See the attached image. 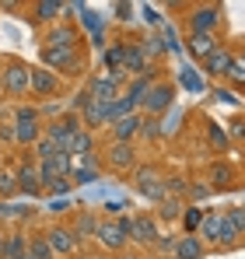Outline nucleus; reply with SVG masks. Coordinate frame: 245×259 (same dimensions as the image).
Here are the masks:
<instances>
[{"label": "nucleus", "mask_w": 245, "mask_h": 259, "mask_svg": "<svg viewBox=\"0 0 245 259\" xmlns=\"http://www.w3.org/2000/svg\"><path fill=\"white\" fill-rule=\"evenodd\" d=\"M28 238H32V235H25V231H11V235H7V242H4L0 259H21V256H28Z\"/></svg>", "instance_id": "nucleus-27"}, {"label": "nucleus", "mask_w": 245, "mask_h": 259, "mask_svg": "<svg viewBox=\"0 0 245 259\" xmlns=\"http://www.w3.org/2000/svg\"><path fill=\"white\" fill-rule=\"evenodd\" d=\"M102 63H105V74H119L123 63H126V42H123V39H116L112 46H105Z\"/></svg>", "instance_id": "nucleus-26"}, {"label": "nucleus", "mask_w": 245, "mask_h": 259, "mask_svg": "<svg viewBox=\"0 0 245 259\" xmlns=\"http://www.w3.org/2000/svg\"><path fill=\"white\" fill-rule=\"evenodd\" d=\"M214 98H217V102H231V91H228V88H217Z\"/></svg>", "instance_id": "nucleus-47"}, {"label": "nucleus", "mask_w": 245, "mask_h": 259, "mask_svg": "<svg viewBox=\"0 0 245 259\" xmlns=\"http://www.w3.org/2000/svg\"><path fill=\"white\" fill-rule=\"evenodd\" d=\"M0 154H4V147H0Z\"/></svg>", "instance_id": "nucleus-51"}, {"label": "nucleus", "mask_w": 245, "mask_h": 259, "mask_svg": "<svg viewBox=\"0 0 245 259\" xmlns=\"http://www.w3.org/2000/svg\"><path fill=\"white\" fill-rule=\"evenodd\" d=\"M81 32L74 25H56L49 35H46V46H60V49H81Z\"/></svg>", "instance_id": "nucleus-20"}, {"label": "nucleus", "mask_w": 245, "mask_h": 259, "mask_svg": "<svg viewBox=\"0 0 245 259\" xmlns=\"http://www.w3.org/2000/svg\"><path fill=\"white\" fill-rule=\"evenodd\" d=\"M140 46H144L147 63H151V60H161V56H165V42L158 39V35H144V39H140Z\"/></svg>", "instance_id": "nucleus-39"}, {"label": "nucleus", "mask_w": 245, "mask_h": 259, "mask_svg": "<svg viewBox=\"0 0 245 259\" xmlns=\"http://www.w3.org/2000/svg\"><path fill=\"white\" fill-rule=\"evenodd\" d=\"M18 147V130H14V123H0V147Z\"/></svg>", "instance_id": "nucleus-43"}, {"label": "nucleus", "mask_w": 245, "mask_h": 259, "mask_svg": "<svg viewBox=\"0 0 245 259\" xmlns=\"http://www.w3.org/2000/svg\"><path fill=\"white\" fill-rule=\"evenodd\" d=\"M224 130H228V137H231V140H245V116H235Z\"/></svg>", "instance_id": "nucleus-45"}, {"label": "nucleus", "mask_w": 245, "mask_h": 259, "mask_svg": "<svg viewBox=\"0 0 245 259\" xmlns=\"http://www.w3.org/2000/svg\"><path fill=\"white\" fill-rule=\"evenodd\" d=\"M42 67L53 74H81L84 49H60V46H42Z\"/></svg>", "instance_id": "nucleus-5"}, {"label": "nucleus", "mask_w": 245, "mask_h": 259, "mask_svg": "<svg viewBox=\"0 0 245 259\" xmlns=\"http://www.w3.org/2000/svg\"><path fill=\"white\" fill-rule=\"evenodd\" d=\"M4 242H7V235H4V228H0V252H4Z\"/></svg>", "instance_id": "nucleus-48"}, {"label": "nucleus", "mask_w": 245, "mask_h": 259, "mask_svg": "<svg viewBox=\"0 0 245 259\" xmlns=\"http://www.w3.org/2000/svg\"><path fill=\"white\" fill-rule=\"evenodd\" d=\"M14 172H18V189H21V196H42L46 189H42V175H39V161L32 158V154H25L18 165H14Z\"/></svg>", "instance_id": "nucleus-9"}, {"label": "nucleus", "mask_w": 245, "mask_h": 259, "mask_svg": "<svg viewBox=\"0 0 245 259\" xmlns=\"http://www.w3.org/2000/svg\"><path fill=\"white\" fill-rule=\"evenodd\" d=\"M14 130H18V147L32 151V147L39 144L42 137H46V126H42V112L35 109V105H25V102H18V105H14Z\"/></svg>", "instance_id": "nucleus-2"}, {"label": "nucleus", "mask_w": 245, "mask_h": 259, "mask_svg": "<svg viewBox=\"0 0 245 259\" xmlns=\"http://www.w3.org/2000/svg\"><path fill=\"white\" fill-rule=\"evenodd\" d=\"M203 217L207 210H200V207H186V214H182V228H186V235H200V228H203Z\"/></svg>", "instance_id": "nucleus-33"}, {"label": "nucleus", "mask_w": 245, "mask_h": 259, "mask_svg": "<svg viewBox=\"0 0 245 259\" xmlns=\"http://www.w3.org/2000/svg\"><path fill=\"white\" fill-rule=\"evenodd\" d=\"M77 130H84L81 116H77V112H63L60 119L46 123V137H49V140H56V144H60V151H67V144H70V137H74Z\"/></svg>", "instance_id": "nucleus-14"}, {"label": "nucleus", "mask_w": 245, "mask_h": 259, "mask_svg": "<svg viewBox=\"0 0 245 259\" xmlns=\"http://www.w3.org/2000/svg\"><path fill=\"white\" fill-rule=\"evenodd\" d=\"M175 245H179V235H161L158 245H154V252H158V256H172V259H175Z\"/></svg>", "instance_id": "nucleus-41"}, {"label": "nucleus", "mask_w": 245, "mask_h": 259, "mask_svg": "<svg viewBox=\"0 0 245 259\" xmlns=\"http://www.w3.org/2000/svg\"><path fill=\"white\" fill-rule=\"evenodd\" d=\"M28 210L25 207H11L7 200H0V221H25Z\"/></svg>", "instance_id": "nucleus-42"}, {"label": "nucleus", "mask_w": 245, "mask_h": 259, "mask_svg": "<svg viewBox=\"0 0 245 259\" xmlns=\"http://www.w3.org/2000/svg\"><path fill=\"white\" fill-rule=\"evenodd\" d=\"M95 242H98L102 249H109V252H123V249L130 245V235H126V228L119 224V217H102Z\"/></svg>", "instance_id": "nucleus-8"}, {"label": "nucleus", "mask_w": 245, "mask_h": 259, "mask_svg": "<svg viewBox=\"0 0 245 259\" xmlns=\"http://www.w3.org/2000/svg\"><path fill=\"white\" fill-rule=\"evenodd\" d=\"M67 154H70V158H88V154H95V133H91V130H77V133L70 137V144H67Z\"/></svg>", "instance_id": "nucleus-25"}, {"label": "nucleus", "mask_w": 245, "mask_h": 259, "mask_svg": "<svg viewBox=\"0 0 245 259\" xmlns=\"http://www.w3.org/2000/svg\"><path fill=\"white\" fill-rule=\"evenodd\" d=\"M186 49L203 63L214 49H221V39H217V35H186Z\"/></svg>", "instance_id": "nucleus-23"}, {"label": "nucleus", "mask_w": 245, "mask_h": 259, "mask_svg": "<svg viewBox=\"0 0 245 259\" xmlns=\"http://www.w3.org/2000/svg\"><path fill=\"white\" fill-rule=\"evenodd\" d=\"M140 123H144V116H140V112H130L126 119H119V123L109 126V137H112L116 144H133V140L140 137Z\"/></svg>", "instance_id": "nucleus-18"}, {"label": "nucleus", "mask_w": 245, "mask_h": 259, "mask_svg": "<svg viewBox=\"0 0 245 259\" xmlns=\"http://www.w3.org/2000/svg\"><path fill=\"white\" fill-rule=\"evenodd\" d=\"M133 189H137L140 200H147V203H161L165 196H168L165 172L158 168V165H137V168H133Z\"/></svg>", "instance_id": "nucleus-3"}, {"label": "nucleus", "mask_w": 245, "mask_h": 259, "mask_svg": "<svg viewBox=\"0 0 245 259\" xmlns=\"http://www.w3.org/2000/svg\"><path fill=\"white\" fill-rule=\"evenodd\" d=\"M207 144H210L217 154H224V151L231 147V137H228V130L221 126V123H207Z\"/></svg>", "instance_id": "nucleus-31"}, {"label": "nucleus", "mask_w": 245, "mask_h": 259, "mask_svg": "<svg viewBox=\"0 0 245 259\" xmlns=\"http://www.w3.org/2000/svg\"><path fill=\"white\" fill-rule=\"evenodd\" d=\"M98 224H102V217L95 214V210H77V214L70 217V231L77 235V242L95 238V235H98Z\"/></svg>", "instance_id": "nucleus-19"}, {"label": "nucleus", "mask_w": 245, "mask_h": 259, "mask_svg": "<svg viewBox=\"0 0 245 259\" xmlns=\"http://www.w3.org/2000/svg\"><path fill=\"white\" fill-rule=\"evenodd\" d=\"M242 193H245V189H242Z\"/></svg>", "instance_id": "nucleus-52"}, {"label": "nucleus", "mask_w": 245, "mask_h": 259, "mask_svg": "<svg viewBox=\"0 0 245 259\" xmlns=\"http://www.w3.org/2000/svg\"><path fill=\"white\" fill-rule=\"evenodd\" d=\"M21 259H32V256H21Z\"/></svg>", "instance_id": "nucleus-50"}, {"label": "nucleus", "mask_w": 245, "mask_h": 259, "mask_svg": "<svg viewBox=\"0 0 245 259\" xmlns=\"http://www.w3.org/2000/svg\"><path fill=\"white\" fill-rule=\"evenodd\" d=\"M28 256L32 259H56V252H53V245L46 242V235H32V238H28Z\"/></svg>", "instance_id": "nucleus-37"}, {"label": "nucleus", "mask_w": 245, "mask_h": 259, "mask_svg": "<svg viewBox=\"0 0 245 259\" xmlns=\"http://www.w3.org/2000/svg\"><path fill=\"white\" fill-rule=\"evenodd\" d=\"M221 224H224V210H207L203 228H200V238H203V245H207V249H214V245H217Z\"/></svg>", "instance_id": "nucleus-24"}, {"label": "nucleus", "mask_w": 245, "mask_h": 259, "mask_svg": "<svg viewBox=\"0 0 245 259\" xmlns=\"http://www.w3.org/2000/svg\"><path fill=\"white\" fill-rule=\"evenodd\" d=\"M56 154H63V151H60V144H56V140H49V137H42L39 144L32 147V158H35V161H53Z\"/></svg>", "instance_id": "nucleus-35"}, {"label": "nucleus", "mask_w": 245, "mask_h": 259, "mask_svg": "<svg viewBox=\"0 0 245 259\" xmlns=\"http://www.w3.org/2000/svg\"><path fill=\"white\" fill-rule=\"evenodd\" d=\"M144 116V112H140ZM165 137V126H161V119L158 116H144V123H140V140L144 144H154V140H161Z\"/></svg>", "instance_id": "nucleus-32"}, {"label": "nucleus", "mask_w": 245, "mask_h": 259, "mask_svg": "<svg viewBox=\"0 0 245 259\" xmlns=\"http://www.w3.org/2000/svg\"><path fill=\"white\" fill-rule=\"evenodd\" d=\"M28 11H32L35 21H56V18L63 14V4H60V0H39V4H32Z\"/></svg>", "instance_id": "nucleus-30"}, {"label": "nucleus", "mask_w": 245, "mask_h": 259, "mask_svg": "<svg viewBox=\"0 0 245 259\" xmlns=\"http://www.w3.org/2000/svg\"><path fill=\"white\" fill-rule=\"evenodd\" d=\"M165 186H168V196H179V200H186V193H189V179L186 175H165Z\"/></svg>", "instance_id": "nucleus-38"}, {"label": "nucleus", "mask_w": 245, "mask_h": 259, "mask_svg": "<svg viewBox=\"0 0 245 259\" xmlns=\"http://www.w3.org/2000/svg\"><path fill=\"white\" fill-rule=\"evenodd\" d=\"M186 207H189V203H186V200H179V196H165L161 203H158V221H172V224H175V221H182V214H186Z\"/></svg>", "instance_id": "nucleus-29"}, {"label": "nucleus", "mask_w": 245, "mask_h": 259, "mask_svg": "<svg viewBox=\"0 0 245 259\" xmlns=\"http://www.w3.org/2000/svg\"><path fill=\"white\" fill-rule=\"evenodd\" d=\"M210 249L203 245L200 235H179V245H175V259H203Z\"/></svg>", "instance_id": "nucleus-22"}, {"label": "nucleus", "mask_w": 245, "mask_h": 259, "mask_svg": "<svg viewBox=\"0 0 245 259\" xmlns=\"http://www.w3.org/2000/svg\"><path fill=\"white\" fill-rule=\"evenodd\" d=\"M221 4H196L186 14V35H217Z\"/></svg>", "instance_id": "nucleus-6"}, {"label": "nucleus", "mask_w": 245, "mask_h": 259, "mask_svg": "<svg viewBox=\"0 0 245 259\" xmlns=\"http://www.w3.org/2000/svg\"><path fill=\"white\" fill-rule=\"evenodd\" d=\"M172 102H175V88H172V81H165V77H161L158 84L151 88V95L144 98L140 112H144V116H158V119H161L165 112L172 109Z\"/></svg>", "instance_id": "nucleus-11"}, {"label": "nucleus", "mask_w": 245, "mask_h": 259, "mask_svg": "<svg viewBox=\"0 0 245 259\" xmlns=\"http://www.w3.org/2000/svg\"><path fill=\"white\" fill-rule=\"evenodd\" d=\"M228 84L235 88H245V60L235 53V63H231V70H228Z\"/></svg>", "instance_id": "nucleus-40"}, {"label": "nucleus", "mask_w": 245, "mask_h": 259, "mask_svg": "<svg viewBox=\"0 0 245 259\" xmlns=\"http://www.w3.org/2000/svg\"><path fill=\"white\" fill-rule=\"evenodd\" d=\"M28 84H32V67L18 56H7L0 63V95L7 98H25L28 95Z\"/></svg>", "instance_id": "nucleus-1"}, {"label": "nucleus", "mask_w": 245, "mask_h": 259, "mask_svg": "<svg viewBox=\"0 0 245 259\" xmlns=\"http://www.w3.org/2000/svg\"><path fill=\"white\" fill-rule=\"evenodd\" d=\"M60 74H53L49 67H32V84H28V95L32 98H53V95H60Z\"/></svg>", "instance_id": "nucleus-15"}, {"label": "nucleus", "mask_w": 245, "mask_h": 259, "mask_svg": "<svg viewBox=\"0 0 245 259\" xmlns=\"http://www.w3.org/2000/svg\"><path fill=\"white\" fill-rule=\"evenodd\" d=\"M231 63H235V49L221 46V49H214V53L203 60V74H207V77H228Z\"/></svg>", "instance_id": "nucleus-17"}, {"label": "nucleus", "mask_w": 245, "mask_h": 259, "mask_svg": "<svg viewBox=\"0 0 245 259\" xmlns=\"http://www.w3.org/2000/svg\"><path fill=\"white\" fill-rule=\"evenodd\" d=\"M18 193H21L18 189V172L14 168H0V200H11Z\"/></svg>", "instance_id": "nucleus-34"}, {"label": "nucleus", "mask_w": 245, "mask_h": 259, "mask_svg": "<svg viewBox=\"0 0 245 259\" xmlns=\"http://www.w3.org/2000/svg\"><path fill=\"white\" fill-rule=\"evenodd\" d=\"M105 168L109 172H133L137 165H140V158H137V147L133 144H116V140H109V147H105Z\"/></svg>", "instance_id": "nucleus-7"}, {"label": "nucleus", "mask_w": 245, "mask_h": 259, "mask_svg": "<svg viewBox=\"0 0 245 259\" xmlns=\"http://www.w3.org/2000/svg\"><path fill=\"white\" fill-rule=\"evenodd\" d=\"M81 123H84V130H91V133H98V130H109V116H105V105L91 102V105H88V109L81 112Z\"/></svg>", "instance_id": "nucleus-28"}, {"label": "nucleus", "mask_w": 245, "mask_h": 259, "mask_svg": "<svg viewBox=\"0 0 245 259\" xmlns=\"http://www.w3.org/2000/svg\"><path fill=\"white\" fill-rule=\"evenodd\" d=\"M42 235H46V242L53 245V252H56V259H60V256H74V252L81 249L77 235L70 231V224H60V221H56V224H49V228H46Z\"/></svg>", "instance_id": "nucleus-10"}, {"label": "nucleus", "mask_w": 245, "mask_h": 259, "mask_svg": "<svg viewBox=\"0 0 245 259\" xmlns=\"http://www.w3.org/2000/svg\"><path fill=\"white\" fill-rule=\"evenodd\" d=\"M123 70H126L130 77H140V74L151 70V63H147L144 46H140V42H126V63H123Z\"/></svg>", "instance_id": "nucleus-21"}, {"label": "nucleus", "mask_w": 245, "mask_h": 259, "mask_svg": "<svg viewBox=\"0 0 245 259\" xmlns=\"http://www.w3.org/2000/svg\"><path fill=\"white\" fill-rule=\"evenodd\" d=\"M203 179L210 182L214 193H224V189H235V186H238V168H235L228 158H217V161H210V168H207Z\"/></svg>", "instance_id": "nucleus-13"}, {"label": "nucleus", "mask_w": 245, "mask_h": 259, "mask_svg": "<svg viewBox=\"0 0 245 259\" xmlns=\"http://www.w3.org/2000/svg\"><path fill=\"white\" fill-rule=\"evenodd\" d=\"M84 91H88V98L91 102H98V105H109V102H116L123 91L105 74H95V77H88V84H84Z\"/></svg>", "instance_id": "nucleus-16"}, {"label": "nucleus", "mask_w": 245, "mask_h": 259, "mask_svg": "<svg viewBox=\"0 0 245 259\" xmlns=\"http://www.w3.org/2000/svg\"><path fill=\"white\" fill-rule=\"evenodd\" d=\"M214 196V189H210V182L207 179H196V182H189V193H186V203H203V200H210Z\"/></svg>", "instance_id": "nucleus-36"}, {"label": "nucleus", "mask_w": 245, "mask_h": 259, "mask_svg": "<svg viewBox=\"0 0 245 259\" xmlns=\"http://www.w3.org/2000/svg\"><path fill=\"white\" fill-rule=\"evenodd\" d=\"M158 81H161V70H158V67H151L147 74H140V77H130V84H126V91H123V98H126V102H130L137 112H140L144 98L151 95V88L158 84Z\"/></svg>", "instance_id": "nucleus-12"}, {"label": "nucleus", "mask_w": 245, "mask_h": 259, "mask_svg": "<svg viewBox=\"0 0 245 259\" xmlns=\"http://www.w3.org/2000/svg\"><path fill=\"white\" fill-rule=\"evenodd\" d=\"M224 214H228V221H231V224L238 228V235L245 238V207H228Z\"/></svg>", "instance_id": "nucleus-44"}, {"label": "nucleus", "mask_w": 245, "mask_h": 259, "mask_svg": "<svg viewBox=\"0 0 245 259\" xmlns=\"http://www.w3.org/2000/svg\"><path fill=\"white\" fill-rule=\"evenodd\" d=\"M119 224L126 228L130 242L140 245V249H154L158 238H161V231H158V217H151V214H119Z\"/></svg>", "instance_id": "nucleus-4"}, {"label": "nucleus", "mask_w": 245, "mask_h": 259, "mask_svg": "<svg viewBox=\"0 0 245 259\" xmlns=\"http://www.w3.org/2000/svg\"><path fill=\"white\" fill-rule=\"evenodd\" d=\"M238 56H242V60H245V49H238Z\"/></svg>", "instance_id": "nucleus-49"}, {"label": "nucleus", "mask_w": 245, "mask_h": 259, "mask_svg": "<svg viewBox=\"0 0 245 259\" xmlns=\"http://www.w3.org/2000/svg\"><path fill=\"white\" fill-rule=\"evenodd\" d=\"M116 18H119V21H130V4H119V7H116Z\"/></svg>", "instance_id": "nucleus-46"}]
</instances>
